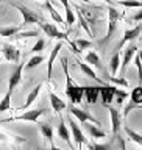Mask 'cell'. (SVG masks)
I'll use <instances>...</instances> for the list:
<instances>
[{
    "label": "cell",
    "instance_id": "f35d334b",
    "mask_svg": "<svg viewBox=\"0 0 142 150\" xmlns=\"http://www.w3.org/2000/svg\"><path fill=\"white\" fill-rule=\"evenodd\" d=\"M131 21H134V22H141V21H142V8H141L139 13H136L134 16L131 17Z\"/></svg>",
    "mask_w": 142,
    "mask_h": 150
},
{
    "label": "cell",
    "instance_id": "836d02e7",
    "mask_svg": "<svg viewBox=\"0 0 142 150\" xmlns=\"http://www.w3.org/2000/svg\"><path fill=\"white\" fill-rule=\"evenodd\" d=\"M128 97V92H125V91H122V89H114V98H116V102L119 103V105H122L124 103V100Z\"/></svg>",
    "mask_w": 142,
    "mask_h": 150
},
{
    "label": "cell",
    "instance_id": "60d3db41",
    "mask_svg": "<svg viewBox=\"0 0 142 150\" xmlns=\"http://www.w3.org/2000/svg\"><path fill=\"white\" fill-rule=\"evenodd\" d=\"M103 2H106V3H110V5H112V3H114L112 0H103Z\"/></svg>",
    "mask_w": 142,
    "mask_h": 150
},
{
    "label": "cell",
    "instance_id": "cb8c5ba5",
    "mask_svg": "<svg viewBox=\"0 0 142 150\" xmlns=\"http://www.w3.org/2000/svg\"><path fill=\"white\" fill-rule=\"evenodd\" d=\"M22 30V27H0V36L2 38H14L19 31Z\"/></svg>",
    "mask_w": 142,
    "mask_h": 150
},
{
    "label": "cell",
    "instance_id": "6da1fadb",
    "mask_svg": "<svg viewBox=\"0 0 142 150\" xmlns=\"http://www.w3.org/2000/svg\"><path fill=\"white\" fill-rule=\"evenodd\" d=\"M61 66H63V70L66 74V96L69 97L70 103H81V98H83V88L77 84L72 80V77L69 75V70H67V58H61Z\"/></svg>",
    "mask_w": 142,
    "mask_h": 150
},
{
    "label": "cell",
    "instance_id": "484cf974",
    "mask_svg": "<svg viewBox=\"0 0 142 150\" xmlns=\"http://www.w3.org/2000/svg\"><path fill=\"white\" fill-rule=\"evenodd\" d=\"M119 67H120V53L116 52V53L111 56V61H110V72H111V75H116L117 70H119Z\"/></svg>",
    "mask_w": 142,
    "mask_h": 150
},
{
    "label": "cell",
    "instance_id": "44dd1931",
    "mask_svg": "<svg viewBox=\"0 0 142 150\" xmlns=\"http://www.w3.org/2000/svg\"><path fill=\"white\" fill-rule=\"evenodd\" d=\"M41 89H42V84H37V86H35V88L31 89V92L27 96V100H25V103L22 105L20 110H27V108L30 106L31 103H35V100L37 98V96H39V92H41Z\"/></svg>",
    "mask_w": 142,
    "mask_h": 150
},
{
    "label": "cell",
    "instance_id": "2e32d148",
    "mask_svg": "<svg viewBox=\"0 0 142 150\" xmlns=\"http://www.w3.org/2000/svg\"><path fill=\"white\" fill-rule=\"evenodd\" d=\"M63 49V42H56V45L52 49L50 52V56H49V63H47V77H52V70H53V63H55V59H56V56H58L59 53V50Z\"/></svg>",
    "mask_w": 142,
    "mask_h": 150
},
{
    "label": "cell",
    "instance_id": "9a60e30c",
    "mask_svg": "<svg viewBox=\"0 0 142 150\" xmlns=\"http://www.w3.org/2000/svg\"><path fill=\"white\" fill-rule=\"evenodd\" d=\"M100 125H97V124H89V122H84V130L88 131L89 134L92 136L94 139H102V138H106V133L103 131L102 128H98Z\"/></svg>",
    "mask_w": 142,
    "mask_h": 150
},
{
    "label": "cell",
    "instance_id": "b9f144b4",
    "mask_svg": "<svg viewBox=\"0 0 142 150\" xmlns=\"http://www.w3.org/2000/svg\"><path fill=\"white\" fill-rule=\"evenodd\" d=\"M81 2H84V3H89V0H81Z\"/></svg>",
    "mask_w": 142,
    "mask_h": 150
},
{
    "label": "cell",
    "instance_id": "8d00e7d4",
    "mask_svg": "<svg viewBox=\"0 0 142 150\" xmlns=\"http://www.w3.org/2000/svg\"><path fill=\"white\" fill-rule=\"evenodd\" d=\"M44 49H45V41L44 39H37L36 44L31 47V52H35V53H36V52H42Z\"/></svg>",
    "mask_w": 142,
    "mask_h": 150
},
{
    "label": "cell",
    "instance_id": "7402d4cb",
    "mask_svg": "<svg viewBox=\"0 0 142 150\" xmlns=\"http://www.w3.org/2000/svg\"><path fill=\"white\" fill-rule=\"evenodd\" d=\"M59 2L64 6V9H66V23H67V25H73L75 14H73L72 8H70V5H69V0H59Z\"/></svg>",
    "mask_w": 142,
    "mask_h": 150
},
{
    "label": "cell",
    "instance_id": "5b68a950",
    "mask_svg": "<svg viewBox=\"0 0 142 150\" xmlns=\"http://www.w3.org/2000/svg\"><path fill=\"white\" fill-rule=\"evenodd\" d=\"M39 25H41V28H42V31H44L49 38H53V39H61V41H66V42H70L69 35H67V33H64V31H59L58 27L52 25V23H45V22H41Z\"/></svg>",
    "mask_w": 142,
    "mask_h": 150
},
{
    "label": "cell",
    "instance_id": "7a4b0ae2",
    "mask_svg": "<svg viewBox=\"0 0 142 150\" xmlns=\"http://www.w3.org/2000/svg\"><path fill=\"white\" fill-rule=\"evenodd\" d=\"M120 16H122V13H119L114 6H112V5H110V8H108V33L105 35L103 39L98 41V45H100V47H105L108 42L111 41V38L116 35L117 23H119Z\"/></svg>",
    "mask_w": 142,
    "mask_h": 150
},
{
    "label": "cell",
    "instance_id": "7bdbcfd3",
    "mask_svg": "<svg viewBox=\"0 0 142 150\" xmlns=\"http://www.w3.org/2000/svg\"><path fill=\"white\" fill-rule=\"evenodd\" d=\"M45 2H49V0H45ZM50 2H52V0H50Z\"/></svg>",
    "mask_w": 142,
    "mask_h": 150
},
{
    "label": "cell",
    "instance_id": "30bf717a",
    "mask_svg": "<svg viewBox=\"0 0 142 150\" xmlns=\"http://www.w3.org/2000/svg\"><path fill=\"white\" fill-rule=\"evenodd\" d=\"M105 106L108 108V111H110V114H111V130H112V134H114V138H116L120 131V127H122L120 112L117 111L116 108H112L111 105H105Z\"/></svg>",
    "mask_w": 142,
    "mask_h": 150
},
{
    "label": "cell",
    "instance_id": "1f68e13d",
    "mask_svg": "<svg viewBox=\"0 0 142 150\" xmlns=\"http://www.w3.org/2000/svg\"><path fill=\"white\" fill-rule=\"evenodd\" d=\"M117 3L125 8H142V2H139V0H120Z\"/></svg>",
    "mask_w": 142,
    "mask_h": 150
},
{
    "label": "cell",
    "instance_id": "4316f807",
    "mask_svg": "<svg viewBox=\"0 0 142 150\" xmlns=\"http://www.w3.org/2000/svg\"><path fill=\"white\" fill-rule=\"evenodd\" d=\"M124 131L126 133V136L133 141V142H136V144H139L141 147H142V134L141 133H138V131H134V130H131L128 125L126 127H124Z\"/></svg>",
    "mask_w": 142,
    "mask_h": 150
},
{
    "label": "cell",
    "instance_id": "3957f363",
    "mask_svg": "<svg viewBox=\"0 0 142 150\" xmlns=\"http://www.w3.org/2000/svg\"><path fill=\"white\" fill-rule=\"evenodd\" d=\"M47 110L45 108H37V110H30V111H25L22 114H17V116H11V117H6V119H2L0 124H5V122H13V120H25V122H36L42 114H45Z\"/></svg>",
    "mask_w": 142,
    "mask_h": 150
},
{
    "label": "cell",
    "instance_id": "e575fe53",
    "mask_svg": "<svg viewBox=\"0 0 142 150\" xmlns=\"http://www.w3.org/2000/svg\"><path fill=\"white\" fill-rule=\"evenodd\" d=\"M37 35H39V31H37V30H33V31H23V33L19 31L14 38H16V39H23V38H31V36H37Z\"/></svg>",
    "mask_w": 142,
    "mask_h": 150
},
{
    "label": "cell",
    "instance_id": "d4e9b609",
    "mask_svg": "<svg viewBox=\"0 0 142 150\" xmlns=\"http://www.w3.org/2000/svg\"><path fill=\"white\" fill-rule=\"evenodd\" d=\"M131 103H133L134 106L138 105H142V84H139V86H136L133 91H131Z\"/></svg>",
    "mask_w": 142,
    "mask_h": 150
},
{
    "label": "cell",
    "instance_id": "ba28073f",
    "mask_svg": "<svg viewBox=\"0 0 142 150\" xmlns=\"http://www.w3.org/2000/svg\"><path fill=\"white\" fill-rule=\"evenodd\" d=\"M69 111H70V114H73L77 119L80 120V122H92V124H97V125H100V122H98L95 117H94L92 114H89L88 111H84V110H80V108H77V106H69Z\"/></svg>",
    "mask_w": 142,
    "mask_h": 150
},
{
    "label": "cell",
    "instance_id": "603a6c76",
    "mask_svg": "<svg viewBox=\"0 0 142 150\" xmlns=\"http://www.w3.org/2000/svg\"><path fill=\"white\" fill-rule=\"evenodd\" d=\"M84 59H86L88 64H91L97 69H102V61H100V58H98L97 52H88L86 56H84Z\"/></svg>",
    "mask_w": 142,
    "mask_h": 150
},
{
    "label": "cell",
    "instance_id": "52a82bcc",
    "mask_svg": "<svg viewBox=\"0 0 142 150\" xmlns=\"http://www.w3.org/2000/svg\"><path fill=\"white\" fill-rule=\"evenodd\" d=\"M136 52H138V47L134 44L126 47V50L124 52V58L120 61V77H125V72H126V67H128V64L131 63V59L134 58Z\"/></svg>",
    "mask_w": 142,
    "mask_h": 150
},
{
    "label": "cell",
    "instance_id": "8992f818",
    "mask_svg": "<svg viewBox=\"0 0 142 150\" xmlns=\"http://www.w3.org/2000/svg\"><path fill=\"white\" fill-rule=\"evenodd\" d=\"M2 55L9 63H19L20 61V50L13 44H3L2 45Z\"/></svg>",
    "mask_w": 142,
    "mask_h": 150
},
{
    "label": "cell",
    "instance_id": "83f0119b",
    "mask_svg": "<svg viewBox=\"0 0 142 150\" xmlns=\"http://www.w3.org/2000/svg\"><path fill=\"white\" fill-rule=\"evenodd\" d=\"M42 61H44V56H41V55H33L30 59L27 61V64L23 66V69H35V67H37V66H39Z\"/></svg>",
    "mask_w": 142,
    "mask_h": 150
},
{
    "label": "cell",
    "instance_id": "277c9868",
    "mask_svg": "<svg viewBox=\"0 0 142 150\" xmlns=\"http://www.w3.org/2000/svg\"><path fill=\"white\" fill-rule=\"evenodd\" d=\"M11 6H14L19 13L22 14V17H23V21H22V23H20L22 28L27 27V25H33V23H41L39 16H37L35 11H31L30 8L23 6V5H19V3H14V2H11Z\"/></svg>",
    "mask_w": 142,
    "mask_h": 150
},
{
    "label": "cell",
    "instance_id": "f1b7e54d",
    "mask_svg": "<svg viewBox=\"0 0 142 150\" xmlns=\"http://www.w3.org/2000/svg\"><path fill=\"white\" fill-rule=\"evenodd\" d=\"M11 96H13V92L8 91L3 96L2 100H0V112H5V111H8L9 108H11Z\"/></svg>",
    "mask_w": 142,
    "mask_h": 150
},
{
    "label": "cell",
    "instance_id": "d6986e66",
    "mask_svg": "<svg viewBox=\"0 0 142 150\" xmlns=\"http://www.w3.org/2000/svg\"><path fill=\"white\" fill-rule=\"evenodd\" d=\"M58 136H59V139H63L64 142H67L69 144V147L70 149H73V145H72V142H70V134H69V128L66 127V124H64V119L61 117L59 119V125H58Z\"/></svg>",
    "mask_w": 142,
    "mask_h": 150
},
{
    "label": "cell",
    "instance_id": "d6a6232c",
    "mask_svg": "<svg viewBox=\"0 0 142 150\" xmlns=\"http://www.w3.org/2000/svg\"><path fill=\"white\" fill-rule=\"evenodd\" d=\"M108 81H111L112 84H116V86H124V88H128V81L124 78V77H119L116 78L114 75H111V77H108Z\"/></svg>",
    "mask_w": 142,
    "mask_h": 150
},
{
    "label": "cell",
    "instance_id": "8fae6325",
    "mask_svg": "<svg viewBox=\"0 0 142 150\" xmlns=\"http://www.w3.org/2000/svg\"><path fill=\"white\" fill-rule=\"evenodd\" d=\"M22 70H23V64L19 63V66H16V69L13 70L11 77H9V80H8V91L14 92V88L20 83V80H22Z\"/></svg>",
    "mask_w": 142,
    "mask_h": 150
},
{
    "label": "cell",
    "instance_id": "e0dca14e",
    "mask_svg": "<svg viewBox=\"0 0 142 150\" xmlns=\"http://www.w3.org/2000/svg\"><path fill=\"white\" fill-rule=\"evenodd\" d=\"M77 64H78V67L81 69V72L86 75V77L92 78V80H95V81H97V83H100V84H106L105 81H103V80H100V78L97 77V74L94 72V69H92L88 63H83V61H80V59H78V61H77Z\"/></svg>",
    "mask_w": 142,
    "mask_h": 150
},
{
    "label": "cell",
    "instance_id": "74e56055",
    "mask_svg": "<svg viewBox=\"0 0 142 150\" xmlns=\"http://www.w3.org/2000/svg\"><path fill=\"white\" fill-rule=\"evenodd\" d=\"M88 147L89 149H94V150H106V149H111V142L110 144H88Z\"/></svg>",
    "mask_w": 142,
    "mask_h": 150
},
{
    "label": "cell",
    "instance_id": "5bb4252c",
    "mask_svg": "<svg viewBox=\"0 0 142 150\" xmlns=\"http://www.w3.org/2000/svg\"><path fill=\"white\" fill-rule=\"evenodd\" d=\"M141 31H142V27L139 25V27H134V28H131V30H126L125 33H124V38H122V41L119 42V47L117 49H122L126 42H130V41H133V39H136L139 35H141Z\"/></svg>",
    "mask_w": 142,
    "mask_h": 150
},
{
    "label": "cell",
    "instance_id": "ac0fdd59",
    "mask_svg": "<svg viewBox=\"0 0 142 150\" xmlns=\"http://www.w3.org/2000/svg\"><path fill=\"white\" fill-rule=\"evenodd\" d=\"M49 97H50V103H52V108H53V111L58 114V112H61V111H64L66 108H67V105H66V102H63L61 98L56 96L55 92H49Z\"/></svg>",
    "mask_w": 142,
    "mask_h": 150
},
{
    "label": "cell",
    "instance_id": "4fadbf2b",
    "mask_svg": "<svg viewBox=\"0 0 142 150\" xmlns=\"http://www.w3.org/2000/svg\"><path fill=\"white\" fill-rule=\"evenodd\" d=\"M114 89H116V86L100 84V97L103 100V105H110V103L114 100Z\"/></svg>",
    "mask_w": 142,
    "mask_h": 150
},
{
    "label": "cell",
    "instance_id": "9c48e42d",
    "mask_svg": "<svg viewBox=\"0 0 142 150\" xmlns=\"http://www.w3.org/2000/svg\"><path fill=\"white\" fill-rule=\"evenodd\" d=\"M69 125H70V131H72V138L75 141V144L78 145V147H81L83 144H88V139L86 136L83 134L81 128L78 127V124L75 122L73 119H69Z\"/></svg>",
    "mask_w": 142,
    "mask_h": 150
},
{
    "label": "cell",
    "instance_id": "ab89813d",
    "mask_svg": "<svg viewBox=\"0 0 142 150\" xmlns=\"http://www.w3.org/2000/svg\"><path fill=\"white\" fill-rule=\"evenodd\" d=\"M136 53H138V56H139L141 61H142V50H141V52H136Z\"/></svg>",
    "mask_w": 142,
    "mask_h": 150
},
{
    "label": "cell",
    "instance_id": "f546056e",
    "mask_svg": "<svg viewBox=\"0 0 142 150\" xmlns=\"http://www.w3.org/2000/svg\"><path fill=\"white\" fill-rule=\"evenodd\" d=\"M45 6H47V9H49V13H50V16H52V19H53V21L56 22V23H64V19L61 17V14L56 11V9L52 6V3H50V0L49 2L45 3Z\"/></svg>",
    "mask_w": 142,
    "mask_h": 150
},
{
    "label": "cell",
    "instance_id": "4dcf8cb0",
    "mask_svg": "<svg viewBox=\"0 0 142 150\" xmlns=\"http://www.w3.org/2000/svg\"><path fill=\"white\" fill-rule=\"evenodd\" d=\"M73 44H75V47L78 49V52L81 53V52H84L86 49H89V47H92V42L91 41H88V39H75L73 41Z\"/></svg>",
    "mask_w": 142,
    "mask_h": 150
},
{
    "label": "cell",
    "instance_id": "d590c367",
    "mask_svg": "<svg viewBox=\"0 0 142 150\" xmlns=\"http://www.w3.org/2000/svg\"><path fill=\"white\" fill-rule=\"evenodd\" d=\"M134 64L138 67V80H139V84H142V61L138 55L134 56Z\"/></svg>",
    "mask_w": 142,
    "mask_h": 150
},
{
    "label": "cell",
    "instance_id": "ffe728a7",
    "mask_svg": "<svg viewBox=\"0 0 142 150\" xmlns=\"http://www.w3.org/2000/svg\"><path fill=\"white\" fill-rule=\"evenodd\" d=\"M39 131H41V134L50 142V147L55 149V144H53V127H52L50 124H44V122H42V124H39Z\"/></svg>",
    "mask_w": 142,
    "mask_h": 150
},
{
    "label": "cell",
    "instance_id": "7c38bea8",
    "mask_svg": "<svg viewBox=\"0 0 142 150\" xmlns=\"http://www.w3.org/2000/svg\"><path fill=\"white\" fill-rule=\"evenodd\" d=\"M100 96V86H83V97L88 103H95Z\"/></svg>",
    "mask_w": 142,
    "mask_h": 150
}]
</instances>
